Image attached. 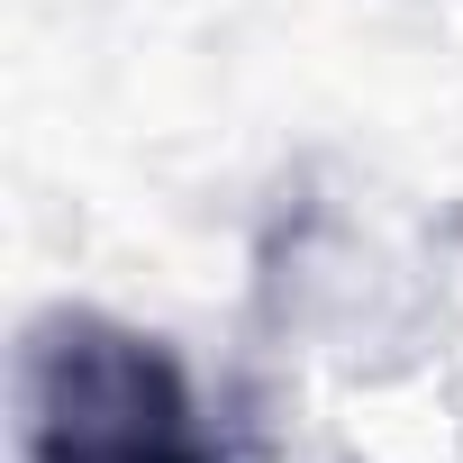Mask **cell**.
Returning <instances> with one entry per match:
<instances>
[{"label": "cell", "instance_id": "cell-1", "mask_svg": "<svg viewBox=\"0 0 463 463\" xmlns=\"http://www.w3.org/2000/svg\"><path fill=\"white\" fill-rule=\"evenodd\" d=\"M19 409L28 463H218L182 364L100 309H55L28 336Z\"/></svg>", "mask_w": 463, "mask_h": 463}]
</instances>
